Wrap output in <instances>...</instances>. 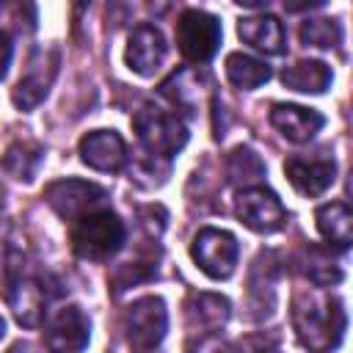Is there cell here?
I'll use <instances>...</instances> for the list:
<instances>
[{"label": "cell", "mask_w": 353, "mask_h": 353, "mask_svg": "<svg viewBox=\"0 0 353 353\" xmlns=\"http://www.w3.org/2000/svg\"><path fill=\"white\" fill-rule=\"evenodd\" d=\"M292 325L303 347L328 350L342 342L347 317H345L339 298L317 295V292H298L292 298Z\"/></svg>", "instance_id": "6da1fadb"}, {"label": "cell", "mask_w": 353, "mask_h": 353, "mask_svg": "<svg viewBox=\"0 0 353 353\" xmlns=\"http://www.w3.org/2000/svg\"><path fill=\"white\" fill-rule=\"evenodd\" d=\"M124 240H127L124 221L108 207H99V210L77 218L74 226H72L74 254L83 256V259H91V262L110 259L113 254L121 251Z\"/></svg>", "instance_id": "7a4b0ae2"}, {"label": "cell", "mask_w": 353, "mask_h": 353, "mask_svg": "<svg viewBox=\"0 0 353 353\" xmlns=\"http://www.w3.org/2000/svg\"><path fill=\"white\" fill-rule=\"evenodd\" d=\"M132 130L146 152L160 157H174L188 143V127L176 113H165L157 105H143L132 116Z\"/></svg>", "instance_id": "3957f363"}, {"label": "cell", "mask_w": 353, "mask_h": 353, "mask_svg": "<svg viewBox=\"0 0 353 353\" xmlns=\"http://www.w3.org/2000/svg\"><path fill=\"white\" fill-rule=\"evenodd\" d=\"M174 36H176V47L185 61L207 63L221 47V22H218V17H212L207 11L188 8L179 14Z\"/></svg>", "instance_id": "277c9868"}, {"label": "cell", "mask_w": 353, "mask_h": 353, "mask_svg": "<svg viewBox=\"0 0 353 353\" xmlns=\"http://www.w3.org/2000/svg\"><path fill=\"white\" fill-rule=\"evenodd\" d=\"M121 328L132 350H154L163 342L165 328H168V312H165L163 298L146 295V298L132 301L124 309Z\"/></svg>", "instance_id": "5b68a950"}, {"label": "cell", "mask_w": 353, "mask_h": 353, "mask_svg": "<svg viewBox=\"0 0 353 353\" xmlns=\"http://www.w3.org/2000/svg\"><path fill=\"white\" fill-rule=\"evenodd\" d=\"M190 256L201 273L221 281V279H229L234 273L237 259H240V245H237V237L232 232L204 226L196 232V237L190 243Z\"/></svg>", "instance_id": "8992f818"}, {"label": "cell", "mask_w": 353, "mask_h": 353, "mask_svg": "<svg viewBox=\"0 0 353 353\" xmlns=\"http://www.w3.org/2000/svg\"><path fill=\"white\" fill-rule=\"evenodd\" d=\"M44 199L63 221H77L99 207H108V190L99 188L97 182H85V179L50 182L44 188Z\"/></svg>", "instance_id": "52a82bcc"}, {"label": "cell", "mask_w": 353, "mask_h": 353, "mask_svg": "<svg viewBox=\"0 0 353 353\" xmlns=\"http://www.w3.org/2000/svg\"><path fill=\"white\" fill-rule=\"evenodd\" d=\"M58 63H61V52L58 47H36L28 58V69L25 74L17 80L11 99L19 110H33L47 94L50 85L58 74Z\"/></svg>", "instance_id": "ba28073f"}, {"label": "cell", "mask_w": 353, "mask_h": 353, "mask_svg": "<svg viewBox=\"0 0 353 353\" xmlns=\"http://www.w3.org/2000/svg\"><path fill=\"white\" fill-rule=\"evenodd\" d=\"M234 212L251 232H259V234L279 232L287 221V210L281 199L265 185L243 188L234 199Z\"/></svg>", "instance_id": "9c48e42d"}, {"label": "cell", "mask_w": 353, "mask_h": 353, "mask_svg": "<svg viewBox=\"0 0 353 353\" xmlns=\"http://www.w3.org/2000/svg\"><path fill=\"white\" fill-rule=\"evenodd\" d=\"M165 52H168V44L160 33V28L149 25V22H141L132 28L130 39H127V50H124V61L127 66L141 74V77H152L163 61H165Z\"/></svg>", "instance_id": "30bf717a"}, {"label": "cell", "mask_w": 353, "mask_h": 353, "mask_svg": "<svg viewBox=\"0 0 353 353\" xmlns=\"http://www.w3.org/2000/svg\"><path fill=\"white\" fill-rule=\"evenodd\" d=\"M88 336H91V320L74 303L61 306L47 320L44 342L50 350H83L88 345Z\"/></svg>", "instance_id": "8fae6325"}, {"label": "cell", "mask_w": 353, "mask_h": 353, "mask_svg": "<svg viewBox=\"0 0 353 353\" xmlns=\"http://www.w3.org/2000/svg\"><path fill=\"white\" fill-rule=\"evenodd\" d=\"M80 160L94 171H121L127 163V146L113 130H94L80 138Z\"/></svg>", "instance_id": "7c38bea8"}, {"label": "cell", "mask_w": 353, "mask_h": 353, "mask_svg": "<svg viewBox=\"0 0 353 353\" xmlns=\"http://www.w3.org/2000/svg\"><path fill=\"white\" fill-rule=\"evenodd\" d=\"M270 124H273V127L281 132V138H287L290 143H306V141H312V138L323 130L325 119H323V113H317L314 108L279 102V105L270 108Z\"/></svg>", "instance_id": "4fadbf2b"}, {"label": "cell", "mask_w": 353, "mask_h": 353, "mask_svg": "<svg viewBox=\"0 0 353 353\" xmlns=\"http://www.w3.org/2000/svg\"><path fill=\"white\" fill-rule=\"evenodd\" d=\"M284 174L290 179V185L301 193V196H320L325 193L334 179H336V163L325 160V157H290L284 163Z\"/></svg>", "instance_id": "5bb4252c"}, {"label": "cell", "mask_w": 353, "mask_h": 353, "mask_svg": "<svg viewBox=\"0 0 353 353\" xmlns=\"http://www.w3.org/2000/svg\"><path fill=\"white\" fill-rule=\"evenodd\" d=\"M8 306L17 317L19 325L25 328H36L44 320V306H47V290L41 287L39 279L22 273L11 279L8 287Z\"/></svg>", "instance_id": "9a60e30c"}, {"label": "cell", "mask_w": 353, "mask_h": 353, "mask_svg": "<svg viewBox=\"0 0 353 353\" xmlns=\"http://www.w3.org/2000/svg\"><path fill=\"white\" fill-rule=\"evenodd\" d=\"M237 36L251 44L254 50L265 52V55H281L287 50V33L284 25L279 22V17L273 14H262V17H245L237 22Z\"/></svg>", "instance_id": "2e32d148"}, {"label": "cell", "mask_w": 353, "mask_h": 353, "mask_svg": "<svg viewBox=\"0 0 353 353\" xmlns=\"http://www.w3.org/2000/svg\"><path fill=\"white\" fill-rule=\"evenodd\" d=\"M185 317H188L190 331L215 334L229 320V301L215 292H193L185 303Z\"/></svg>", "instance_id": "e0dca14e"}, {"label": "cell", "mask_w": 353, "mask_h": 353, "mask_svg": "<svg viewBox=\"0 0 353 353\" xmlns=\"http://www.w3.org/2000/svg\"><path fill=\"white\" fill-rule=\"evenodd\" d=\"M314 221H317V232L331 248L345 251L353 243V212L345 201H331L317 207Z\"/></svg>", "instance_id": "ac0fdd59"}, {"label": "cell", "mask_w": 353, "mask_h": 353, "mask_svg": "<svg viewBox=\"0 0 353 353\" xmlns=\"http://www.w3.org/2000/svg\"><path fill=\"white\" fill-rule=\"evenodd\" d=\"M331 80H334L331 66L323 61H314V58L295 61L292 66H287L281 72V83L301 94H323L331 85Z\"/></svg>", "instance_id": "d6986e66"}, {"label": "cell", "mask_w": 353, "mask_h": 353, "mask_svg": "<svg viewBox=\"0 0 353 353\" xmlns=\"http://www.w3.org/2000/svg\"><path fill=\"white\" fill-rule=\"evenodd\" d=\"M226 77L234 88H243V91H254L259 85H265L273 72L265 61L259 58H251V55H243V52H232L226 58Z\"/></svg>", "instance_id": "ffe728a7"}, {"label": "cell", "mask_w": 353, "mask_h": 353, "mask_svg": "<svg viewBox=\"0 0 353 353\" xmlns=\"http://www.w3.org/2000/svg\"><path fill=\"white\" fill-rule=\"evenodd\" d=\"M226 176L234 188H251L262 185L265 179V163L251 146H237L226 157Z\"/></svg>", "instance_id": "44dd1931"}, {"label": "cell", "mask_w": 353, "mask_h": 353, "mask_svg": "<svg viewBox=\"0 0 353 353\" xmlns=\"http://www.w3.org/2000/svg\"><path fill=\"white\" fill-rule=\"evenodd\" d=\"M41 160H44V149H41L39 143L17 141V143H11V146L6 149L0 165H3V171H6L8 176L22 179V182H30V179L36 176Z\"/></svg>", "instance_id": "7402d4cb"}, {"label": "cell", "mask_w": 353, "mask_h": 353, "mask_svg": "<svg viewBox=\"0 0 353 353\" xmlns=\"http://www.w3.org/2000/svg\"><path fill=\"white\" fill-rule=\"evenodd\" d=\"M303 273L317 287H331V284L342 281V268L336 265L334 254L328 248H323V245H309L306 248V268H303Z\"/></svg>", "instance_id": "603a6c76"}, {"label": "cell", "mask_w": 353, "mask_h": 353, "mask_svg": "<svg viewBox=\"0 0 353 353\" xmlns=\"http://www.w3.org/2000/svg\"><path fill=\"white\" fill-rule=\"evenodd\" d=\"M342 41V28L336 19H306L301 25V44L303 47H317V50H331Z\"/></svg>", "instance_id": "cb8c5ba5"}, {"label": "cell", "mask_w": 353, "mask_h": 353, "mask_svg": "<svg viewBox=\"0 0 353 353\" xmlns=\"http://www.w3.org/2000/svg\"><path fill=\"white\" fill-rule=\"evenodd\" d=\"M165 0H110L108 3V19L113 25H127L138 17H157L163 14Z\"/></svg>", "instance_id": "d4e9b609"}, {"label": "cell", "mask_w": 353, "mask_h": 353, "mask_svg": "<svg viewBox=\"0 0 353 353\" xmlns=\"http://www.w3.org/2000/svg\"><path fill=\"white\" fill-rule=\"evenodd\" d=\"M143 176H149V179H146V188L163 185L165 176H168V157H160V154H152V152L138 154V157L132 160V165H130V179L141 185Z\"/></svg>", "instance_id": "484cf974"}, {"label": "cell", "mask_w": 353, "mask_h": 353, "mask_svg": "<svg viewBox=\"0 0 353 353\" xmlns=\"http://www.w3.org/2000/svg\"><path fill=\"white\" fill-rule=\"evenodd\" d=\"M154 273H157L154 259L124 262V265H119V268L113 270L110 287H113V292H124V290H130V287H135V284H141V281H149Z\"/></svg>", "instance_id": "4316f807"}, {"label": "cell", "mask_w": 353, "mask_h": 353, "mask_svg": "<svg viewBox=\"0 0 353 353\" xmlns=\"http://www.w3.org/2000/svg\"><path fill=\"white\" fill-rule=\"evenodd\" d=\"M196 85H199V83H196V74L188 72V69H179V72H174V74L160 85V94L168 97L174 105L190 108L193 99L199 97V88H196Z\"/></svg>", "instance_id": "83f0119b"}, {"label": "cell", "mask_w": 353, "mask_h": 353, "mask_svg": "<svg viewBox=\"0 0 353 353\" xmlns=\"http://www.w3.org/2000/svg\"><path fill=\"white\" fill-rule=\"evenodd\" d=\"M11 55H14V41H11V36L0 28V80L6 77V72H8V66H11Z\"/></svg>", "instance_id": "f1b7e54d"}, {"label": "cell", "mask_w": 353, "mask_h": 353, "mask_svg": "<svg viewBox=\"0 0 353 353\" xmlns=\"http://www.w3.org/2000/svg\"><path fill=\"white\" fill-rule=\"evenodd\" d=\"M284 8L290 14H301V11H312V8H320L325 0H281Z\"/></svg>", "instance_id": "f546056e"}, {"label": "cell", "mask_w": 353, "mask_h": 353, "mask_svg": "<svg viewBox=\"0 0 353 353\" xmlns=\"http://www.w3.org/2000/svg\"><path fill=\"white\" fill-rule=\"evenodd\" d=\"M237 6H243V8H262V6H268L270 0H234Z\"/></svg>", "instance_id": "4dcf8cb0"}, {"label": "cell", "mask_w": 353, "mask_h": 353, "mask_svg": "<svg viewBox=\"0 0 353 353\" xmlns=\"http://www.w3.org/2000/svg\"><path fill=\"white\" fill-rule=\"evenodd\" d=\"M3 334H6V320L0 317V339H3Z\"/></svg>", "instance_id": "1f68e13d"}, {"label": "cell", "mask_w": 353, "mask_h": 353, "mask_svg": "<svg viewBox=\"0 0 353 353\" xmlns=\"http://www.w3.org/2000/svg\"><path fill=\"white\" fill-rule=\"evenodd\" d=\"M6 3H8V0H0V8H3V6H6Z\"/></svg>", "instance_id": "d6a6232c"}]
</instances>
